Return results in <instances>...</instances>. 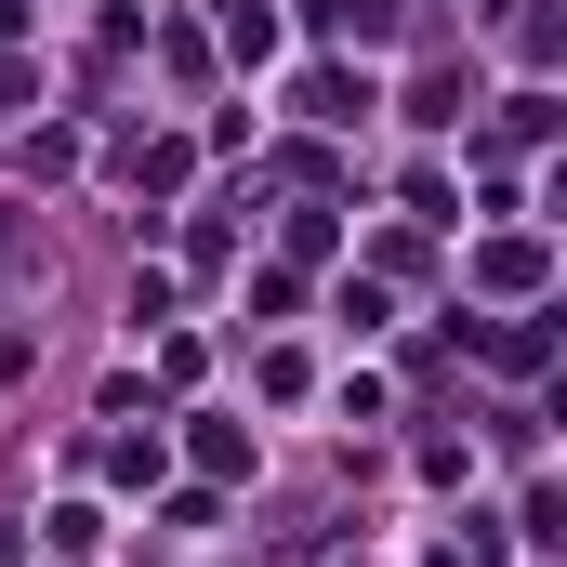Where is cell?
Masks as SVG:
<instances>
[{"label": "cell", "instance_id": "cell-1", "mask_svg": "<svg viewBox=\"0 0 567 567\" xmlns=\"http://www.w3.org/2000/svg\"><path fill=\"white\" fill-rule=\"evenodd\" d=\"M423 567H488V542H435V555Z\"/></svg>", "mask_w": 567, "mask_h": 567}]
</instances>
